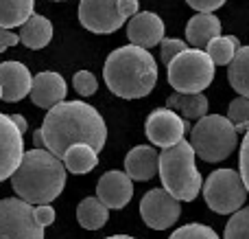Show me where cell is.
<instances>
[{
	"instance_id": "obj_25",
	"label": "cell",
	"mask_w": 249,
	"mask_h": 239,
	"mask_svg": "<svg viewBox=\"0 0 249 239\" xmlns=\"http://www.w3.org/2000/svg\"><path fill=\"white\" fill-rule=\"evenodd\" d=\"M208 48V57L212 60V64L214 66H228L230 61L234 60V55H236V51L241 48V42H238L236 35H219V38L210 40V42L206 44Z\"/></svg>"
},
{
	"instance_id": "obj_19",
	"label": "cell",
	"mask_w": 249,
	"mask_h": 239,
	"mask_svg": "<svg viewBox=\"0 0 249 239\" xmlns=\"http://www.w3.org/2000/svg\"><path fill=\"white\" fill-rule=\"evenodd\" d=\"M18 38H20V42L24 44L26 48H33V51L44 48L53 40V24H51V20H48V18H44V16L33 13V16H31L29 20L20 26V35H18Z\"/></svg>"
},
{
	"instance_id": "obj_12",
	"label": "cell",
	"mask_w": 249,
	"mask_h": 239,
	"mask_svg": "<svg viewBox=\"0 0 249 239\" xmlns=\"http://www.w3.org/2000/svg\"><path fill=\"white\" fill-rule=\"evenodd\" d=\"M24 154V139L11 117L0 112V182L11 178Z\"/></svg>"
},
{
	"instance_id": "obj_6",
	"label": "cell",
	"mask_w": 249,
	"mask_h": 239,
	"mask_svg": "<svg viewBox=\"0 0 249 239\" xmlns=\"http://www.w3.org/2000/svg\"><path fill=\"white\" fill-rule=\"evenodd\" d=\"M214 79V64L201 48H186L168 61V83L175 92H203Z\"/></svg>"
},
{
	"instance_id": "obj_15",
	"label": "cell",
	"mask_w": 249,
	"mask_h": 239,
	"mask_svg": "<svg viewBox=\"0 0 249 239\" xmlns=\"http://www.w3.org/2000/svg\"><path fill=\"white\" fill-rule=\"evenodd\" d=\"M66 92H68V86H66L64 77L59 73H53V70H44V73L33 77L29 95L37 108L51 110L53 105L61 103L66 99Z\"/></svg>"
},
{
	"instance_id": "obj_38",
	"label": "cell",
	"mask_w": 249,
	"mask_h": 239,
	"mask_svg": "<svg viewBox=\"0 0 249 239\" xmlns=\"http://www.w3.org/2000/svg\"><path fill=\"white\" fill-rule=\"evenodd\" d=\"M0 99H2V90H0Z\"/></svg>"
},
{
	"instance_id": "obj_11",
	"label": "cell",
	"mask_w": 249,
	"mask_h": 239,
	"mask_svg": "<svg viewBox=\"0 0 249 239\" xmlns=\"http://www.w3.org/2000/svg\"><path fill=\"white\" fill-rule=\"evenodd\" d=\"M188 132V123L177 112L168 108H158L146 117L144 134L153 145L166 149L184 140V134Z\"/></svg>"
},
{
	"instance_id": "obj_16",
	"label": "cell",
	"mask_w": 249,
	"mask_h": 239,
	"mask_svg": "<svg viewBox=\"0 0 249 239\" xmlns=\"http://www.w3.org/2000/svg\"><path fill=\"white\" fill-rule=\"evenodd\" d=\"M31 81H33L31 70L22 61L11 60L0 64V90H2V99L7 103L24 99L31 92Z\"/></svg>"
},
{
	"instance_id": "obj_14",
	"label": "cell",
	"mask_w": 249,
	"mask_h": 239,
	"mask_svg": "<svg viewBox=\"0 0 249 239\" xmlns=\"http://www.w3.org/2000/svg\"><path fill=\"white\" fill-rule=\"evenodd\" d=\"M96 198L107 209H124L133 198V184L124 171H107L96 184Z\"/></svg>"
},
{
	"instance_id": "obj_18",
	"label": "cell",
	"mask_w": 249,
	"mask_h": 239,
	"mask_svg": "<svg viewBox=\"0 0 249 239\" xmlns=\"http://www.w3.org/2000/svg\"><path fill=\"white\" fill-rule=\"evenodd\" d=\"M221 35V20L214 13H197L188 20L186 26V40L188 44H193L195 48L206 46L210 40Z\"/></svg>"
},
{
	"instance_id": "obj_30",
	"label": "cell",
	"mask_w": 249,
	"mask_h": 239,
	"mask_svg": "<svg viewBox=\"0 0 249 239\" xmlns=\"http://www.w3.org/2000/svg\"><path fill=\"white\" fill-rule=\"evenodd\" d=\"M160 44H162V61L164 64H168L175 55H179L181 51L188 48V44H184V40H177V38H166Z\"/></svg>"
},
{
	"instance_id": "obj_9",
	"label": "cell",
	"mask_w": 249,
	"mask_h": 239,
	"mask_svg": "<svg viewBox=\"0 0 249 239\" xmlns=\"http://www.w3.org/2000/svg\"><path fill=\"white\" fill-rule=\"evenodd\" d=\"M121 0H81L79 22L92 33H114L124 24Z\"/></svg>"
},
{
	"instance_id": "obj_34",
	"label": "cell",
	"mask_w": 249,
	"mask_h": 239,
	"mask_svg": "<svg viewBox=\"0 0 249 239\" xmlns=\"http://www.w3.org/2000/svg\"><path fill=\"white\" fill-rule=\"evenodd\" d=\"M18 42H20L18 33H13L11 29H0V53L7 51L9 46H16Z\"/></svg>"
},
{
	"instance_id": "obj_28",
	"label": "cell",
	"mask_w": 249,
	"mask_h": 239,
	"mask_svg": "<svg viewBox=\"0 0 249 239\" xmlns=\"http://www.w3.org/2000/svg\"><path fill=\"white\" fill-rule=\"evenodd\" d=\"M168 239H219V235L206 224H186V226L173 231Z\"/></svg>"
},
{
	"instance_id": "obj_22",
	"label": "cell",
	"mask_w": 249,
	"mask_h": 239,
	"mask_svg": "<svg viewBox=\"0 0 249 239\" xmlns=\"http://www.w3.org/2000/svg\"><path fill=\"white\" fill-rule=\"evenodd\" d=\"M77 219L86 231H99L107 224L109 209L99 200V198H86L77 206Z\"/></svg>"
},
{
	"instance_id": "obj_17",
	"label": "cell",
	"mask_w": 249,
	"mask_h": 239,
	"mask_svg": "<svg viewBox=\"0 0 249 239\" xmlns=\"http://www.w3.org/2000/svg\"><path fill=\"white\" fill-rule=\"evenodd\" d=\"M160 154L151 145H138L124 156V174L131 180L146 182V180L158 176Z\"/></svg>"
},
{
	"instance_id": "obj_10",
	"label": "cell",
	"mask_w": 249,
	"mask_h": 239,
	"mask_svg": "<svg viewBox=\"0 0 249 239\" xmlns=\"http://www.w3.org/2000/svg\"><path fill=\"white\" fill-rule=\"evenodd\" d=\"M181 206L179 200L166 193L164 189H151L140 200V215L142 222L153 231H166L179 219Z\"/></svg>"
},
{
	"instance_id": "obj_8",
	"label": "cell",
	"mask_w": 249,
	"mask_h": 239,
	"mask_svg": "<svg viewBox=\"0 0 249 239\" xmlns=\"http://www.w3.org/2000/svg\"><path fill=\"white\" fill-rule=\"evenodd\" d=\"M0 239H44L33 206L20 198L0 200Z\"/></svg>"
},
{
	"instance_id": "obj_21",
	"label": "cell",
	"mask_w": 249,
	"mask_h": 239,
	"mask_svg": "<svg viewBox=\"0 0 249 239\" xmlns=\"http://www.w3.org/2000/svg\"><path fill=\"white\" fill-rule=\"evenodd\" d=\"M61 162H64L66 171L70 174H90L96 165H99V154L86 143H77L70 145L68 149L61 156Z\"/></svg>"
},
{
	"instance_id": "obj_39",
	"label": "cell",
	"mask_w": 249,
	"mask_h": 239,
	"mask_svg": "<svg viewBox=\"0 0 249 239\" xmlns=\"http://www.w3.org/2000/svg\"><path fill=\"white\" fill-rule=\"evenodd\" d=\"M53 2H61V0H53Z\"/></svg>"
},
{
	"instance_id": "obj_33",
	"label": "cell",
	"mask_w": 249,
	"mask_h": 239,
	"mask_svg": "<svg viewBox=\"0 0 249 239\" xmlns=\"http://www.w3.org/2000/svg\"><path fill=\"white\" fill-rule=\"evenodd\" d=\"M186 2L199 13H214L219 7H223L225 0H186Z\"/></svg>"
},
{
	"instance_id": "obj_3",
	"label": "cell",
	"mask_w": 249,
	"mask_h": 239,
	"mask_svg": "<svg viewBox=\"0 0 249 239\" xmlns=\"http://www.w3.org/2000/svg\"><path fill=\"white\" fill-rule=\"evenodd\" d=\"M103 77L107 88L121 99H142L155 88L158 64L146 48L121 46L105 60Z\"/></svg>"
},
{
	"instance_id": "obj_37",
	"label": "cell",
	"mask_w": 249,
	"mask_h": 239,
	"mask_svg": "<svg viewBox=\"0 0 249 239\" xmlns=\"http://www.w3.org/2000/svg\"><path fill=\"white\" fill-rule=\"evenodd\" d=\"M105 239H136V237H129V235H114V237H105Z\"/></svg>"
},
{
	"instance_id": "obj_20",
	"label": "cell",
	"mask_w": 249,
	"mask_h": 239,
	"mask_svg": "<svg viewBox=\"0 0 249 239\" xmlns=\"http://www.w3.org/2000/svg\"><path fill=\"white\" fill-rule=\"evenodd\" d=\"M166 108L177 112L181 119H201L208 114V99L203 92H173Z\"/></svg>"
},
{
	"instance_id": "obj_35",
	"label": "cell",
	"mask_w": 249,
	"mask_h": 239,
	"mask_svg": "<svg viewBox=\"0 0 249 239\" xmlns=\"http://www.w3.org/2000/svg\"><path fill=\"white\" fill-rule=\"evenodd\" d=\"M11 121H13V125L20 130V134H24V132L29 130V123H26V119L22 117V114H11Z\"/></svg>"
},
{
	"instance_id": "obj_23",
	"label": "cell",
	"mask_w": 249,
	"mask_h": 239,
	"mask_svg": "<svg viewBox=\"0 0 249 239\" xmlns=\"http://www.w3.org/2000/svg\"><path fill=\"white\" fill-rule=\"evenodd\" d=\"M35 9V0H0V29L22 26Z\"/></svg>"
},
{
	"instance_id": "obj_26",
	"label": "cell",
	"mask_w": 249,
	"mask_h": 239,
	"mask_svg": "<svg viewBox=\"0 0 249 239\" xmlns=\"http://www.w3.org/2000/svg\"><path fill=\"white\" fill-rule=\"evenodd\" d=\"M228 121L234 125V130L238 132H247L249 127V99L247 97H236L228 108Z\"/></svg>"
},
{
	"instance_id": "obj_29",
	"label": "cell",
	"mask_w": 249,
	"mask_h": 239,
	"mask_svg": "<svg viewBox=\"0 0 249 239\" xmlns=\"http://www.w3.org/2000/svg\"><path fill=\"white\" fill-rule=\"evenodd\" d=\"M72 86L81 97H90L99 90V81H96V77L90 73V70H79V73L72 77Z\"/></svg>"
},
{
	"instance_id": "obj_24",
	"label": "cell",
	"mask_w": 249,
	"mask_h": 239,
	"mask_svg": "<svg viewBox=\"0 0 249 239\" xmlns=\"http://www.w3.org/2000/svg\"><path fill=\"white\" fill-rule=\"evenodd\" d=\"M228 68V79L230 86L238 92L241 97L249 99V46H241L230 61Z\"/></svg>"
},
{
	"instance_id": "obj_32",
	"label": "cell",
	"mask_w": 249,
	"mask_h": 239,
	"mask_svg": "<svg viewBox=\"0 0 249 239\" xmlns=\"http://www.w3.org/2000/svg\"><path fill=\"white\" fill-rule=\"evenodd\" d=\"M33 215H35V219H37V224L39 226H51L53 222H55V209H53L51 204H37V206H33Z\"/></svg>"
},
{
	"instance_id": "obj_27",
	"label": "cell",
	"mask_w": 249,
	"mask_h": 239,
	"mask_svg": "<svg viewBox=\"0 0 249 239\" xmlns=\"http://www.w3.org/2000/svg\"><path fill=\"white\" fill-rule=\"evenodd\" d=\"M225 239H249V206L232 213L225 224Z\"/></svg>"
},
{
	"instance_id": "obj_4",
	"label": "cell",
	"mask_w": 249,
	"mask_h": 239,
	"mask_svg": "<svg viewBox=\"0 0 249 239\" xmlns=\"http://www.w3.org/2000/svg\"><path fill=\"white\" fill-rule=\"evenodd\" d=\"M158 174L164 191L179 202H193L201 191V174L195 167V152L186 140L162 149Z\"/></svg>"
},
{
	"instance_id": "obj_13",
	"label": "cell",
	"mask_w": 249,
	"mask_h": 239,
	"mask_svg": "<svg viewBox=\"0 0 249 239\" xmlns=\"http://www.w3.org/2000/svg\"><path fill=\"white\" fill-rule=\"evenodd\" d=\"M127 38L133 46L140 48H153L164 40V22L158 13L140 11L131 16L127 24Z\"/></svg>"
},
{
	"instance_id": "obj_36",
	"label": "cell",
	"mask_w": 249,
	"mask_h": 239,
	"mask_svg": "<svg viewBox=\"0 0 249 239\" xmlns=\"http://www.w3.org/2000/svg\"><path fill=\"white\" fill-rule=\"evenodd\" d=\"M33 143H35V149H44V139H42V132H35L33 134Z\"/></svg>"
},
{
	"instance_id": "obj_1",
	"label": "cell",
	"mask_w": 249,
	"mask_h": 239,
	"mask_svg": "<svg viewBox=\"0 0 249 239\" xmlns=\"http://www.w3.org/2000/svg\"><path fill=\"white\" fill-rule=\"evenodd\" d=\"M39 132L44 139V149L57 158H61L70 145L77 143L90 145L99 154L107 140V125L103 117L86 101H61L53 105L44 117Z\"/></svg>"
},
{
	"instance_id": "obj_5",
	"label": "cell",
	"mask_w": 249,
	"mask_h": 239,
	"mask_svg": "<svg viewBox=\"0 0 249 239\" xmlns=\"http://www.w3.org/2000/svg\"><path fill=\"white\" fill-rule=\"evenodd\" d=\"M238 134L228 117L221 114H206L197 121L190 132V147L195 156L206 162H221L236 149Z\"/></svg>"
},
{
	"instance_id": "obj_31",
	"label": "cell",
	"mask_w": 249,
	"mask_h": 239,
	"mask_svg": "<svg viewBox=\"0 0 249 239\" xmlns=\"http://www.w3.org/2000/svg\"><path fill=\"white\" fill-rule=\"evenodd\" d=\"M238 167H241L238 176H241L243 184H245V189H247V196H249V127L245 132V139H243V143H241V162H238Z\"/></svg>"
},
{
	"instance_id": "obj_7",
	"label": "cell",
	"mask_w": 249,
	"mask_h": 239,
	"mask_svg": "<svg viewBox=\"0 0 249 239\" xmlns=\"http://www.w3.org/2000/svg\"><path fill=\"white\" fill-rule=\"evenodd\" d=\"M203 200L214 213L230 215L243 209L247 200V189L234 169H216L203 182Z\"/></svg>"
},
{
	"instance_id": "obj_2",
	"label": "cell",
	"mask_w": 249,
	"mask_h": 239,
	"mask_svg": "<svg viewBox=\"0 0 249 239\" xmlns=\"http://www.w3.org/2000/svg\"><path fill=\"white\" fill-rule=\"evenodd\" d=\"M11 187L16 196L31 206L51 204L66 187V167L61 158L53 156L48 149H29L11 174Z\"/></svg>"
}]
</instances>
